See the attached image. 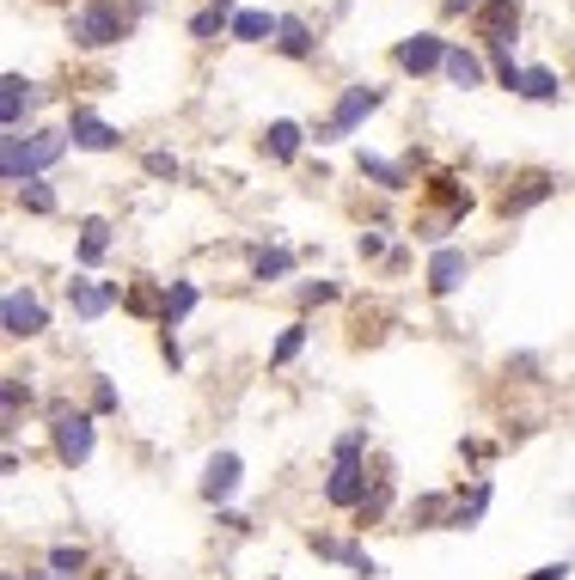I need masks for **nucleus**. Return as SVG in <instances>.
<instances>
[{
	"mask_svg": "<svg viewBox=\"0 0 575 580\" xmlns=\"http://www.w3.org/2000/svg\"><path fill=\"white\" fill-rule=\"evenodd\" d=\"M68 147H74V141H68V129H32V135L19 129V135H0V178L19 190V183L44 178V171L56 166Z\"/></svg>",
	"mask_w": 575,
	"mask_h": 580,
	"instance_id": "f257e3e1",
	"label": "nucleus"
},
{
	"mask_svg": "<svg viewBox=\"0 0 575 580\" xmlns=\"http://www.w3.org/2000/svg\"><path fill=\"white\" fill-rule=\"evenodd\" d=\"M129 37V13L117 0H80L68 13V44L74 49H110Z\"/></svg>",
	"mask_w": 575,
	"mask_h": 580,
	"instance_id": "f03ea898",
	"label": "nucleus"
},
{
	"mask_svg": "<svg viewBox=\"0 0 575 580\" xmlns=\"http://www.w3.org/2000/svg\"><path fill=\"white\" fill-rule=\"evenodd\" d=\"M380 105H386V92H380V86H343V92H337V105H331V117L319 122V129H312V141L325 147V141L356 135L361 117H368V110H380Z\"/></svg>",
	"mask_w": 575,
	"mask_h": 580,
	"instance_id": "7ed1b4c3",
	"label": "nucleus"
},
{
	"mask_svg": "<svg viewBox=\"0 0 575 580\" xmlns=\"http://www.w3.org/2000/svg\"><path fill=\"white\" fill-rule=\"evenodd\" d=\"M49 446H56V458H62L68 471H74V464H86V458H93V446H98L93 415H86V410H56V422H49Z\"/></svg>",
	"mask_w": 575,
	"mask_h": 580,
	"instance_id": "20e7f679",
	"label": "nucleus"
},
{
	"mask_svg": "<svg viewBox=\"0 0 575 580\" xmlns=\"http://www.w3.org/2000/svg\"><path fill=\"white\" fill-rule=\"evenodd\" d=\"M368 483H373V476H368V464H361V458H331L325 502L343 507V513H361V507H368V495H373Z\"/></svg>",
	"mask_w": 575,
	"mask_h": 580,
	"instance_id": "39448f33",
	"label": "nucleus"
},
{
	"mask_svg": "<svg viewBox=\"0 0 575 580\" xmlns=\"http://www.w3.org/2000/svg\"><path fill=\"white\" fill-rule=\"evenodd\" d=\"M0 330L13 336V342H32V336H44V330H49L44 300H37L32 288H7V300H0Z\"/></svg>",
	"mask_w": 575,
	"mask_h": 580,
	"instance_id": "423d86ee",
	"label": "nucleus"
},
{
	"mask_svg": "<svg viewBox=\"0 0 575 580\" xmlns=\"http://www.w3.org/2000/svg\"><path fill=\"white\" fill-rule=\"evenodd\" d=\"M447 37H435V31H417V37H405V44H392V68L398 74H441L447 68Z\"/></svg>",
	"mask_w": 575,
	"mask_h": 580,
	"instance_id": "0eeeda50",
	"label": "nucleus"
},
{
	"mask_svg": "<svg viewBox=\"0 0 575 580\" xmlns=\"http://www.w3.org/2000/svg\"><path fill=\"white\" fill-rule=\"evenodd\" d=\"M471 25H478L483 49H508V37L520 31V0H483Z\"/></svg>",
	"mask_w": 575,
	"mask_h": 580,
	"instance_id": "6e6552de",
	"label": "nucleus"
},
{
	"mask_svg": "<svg viewBox=\"0 0 575 580\" xmlns=\"http://www.w3.org/2000/svg\"><path fill=\"white\" fill-rule=\"evenodd\" d=\"M466 275H471L466 251H459V244H435V257H429V293H435V300H447V293L466 288Z\"/></svg>",
	"mask_w": 575,
	"mask_h": 580,
	"instance_id": "1a4fd4ad",
	"label": "nucleus"
},
{
	"mask_svg": "<svg viewBox=\"0 0 575 580\" xmlns=\"http://www.w3.org/2000/svg\"><path fill=\"white\" fill-rule=\"evenodd\" d=\"M32 110H37V86H32V80H25V74H0V129L19 135Z\"/></svg>",
	"mask_w": 575,
	"mask_h": 580,
	"instance_id": "9d476101",
	"label": "nucleus"
},
{
	"mask_svg": "<svg viewBox=\"0 0 575 580\" xmlns=\"http://www.w3.org/2000/svg\"><path fill=\"white\" fill-rule=\"evenodd\" d=\"M68 141H74L80 153H117L123 147V129H110L93 110H74V117H68Z\"/></svg>",
	"mask_w": 575,
	"mask_h": 580,
	"instance_id": "9b49d317",
	"label": "nucleus"
},
{
	"mask_svg": "<svg viewBox=\"0 0 575 580\" xmlns=\"http://www.w3.org/2000/svg\"><path fill=\"white\" fill-rule=\"evenodd\" d=\"M123 300V288L117 281H68V305H74V318H105L110 305Z\"/></svg>",
	"mask_w": 575,
	"mask_h": 580,
	"instance_id": "f8f14e48",
	"label": "nucleus"
},
{
	"mask_svg": "<svg viewBox=\"0 0 575 580\" xmlns=\"http://www.w3.org/2000/svg\"><path fill=\"white\" fill-rule=\"evenodd\" d=\"M307 141H312V129H300L295 117H276V122L264 129V159H276V166H295Z\"/></svg>",
	"mask_w": 575,
	"mask_h": 580,
	"instance_id": "ddd939ff",
	"label": "nucleus"
},
{
	"mask_svg": "<svg viewBox=\"0 0 575 580\" xmlns=\"http://www.w3.org/2000/svg\"><path fill=\"white\" fill-rule=\"evenodd\" d=\"M276 56H288V61H319V31L307 25V19H295V13H281V31H276Z\"/></svg>",
	"mask_w": 575,
	"mask_h": 580,
	"instance_id": "4468645a",
	"label": "nucleus"
},
{
	"mask_svg": "<svg viewBox=\"0 0 575 580\" xmlns=\"http://www.w3.org/2000/svg\"><path fill=\"white\" fill-rule=\"evenodd\" d=\"M239 471H245V464H239V452H215L208 458V471H203V502H233V488H239Z\"/></svg>",
	"mask_w": 575,
	"mask_h": 580,
	"instance_id": "2eb2a0df",
	"label": "nucleus"
},
{
	"mask_svg": "<svg viewBox=\"0 0 575 580\" xmlns=\"http://www.w3.org/2000/svg\"><path fill=\"white\" fill-rule=\"evenodd\" d=\"M447 86H459V92H478V86H490V74H483V56L478 49H466V44H453L447 49Z\"/></svg>",
	"mask_w": 575,
	"mask_h": 580,
	"instance_id": "dca6fc26",
	"label": "nucleus"
},
{
	"mask_svg": "<svg viewBox=\"0 0 575 580\" xmlns=\"http://www.w3.org/2000/svg\"><path fill=\"white\" fill-rule=\"evenodd\" d=\"M281 13H264V7H239L233 19V44H276Z\"/></svg>",
	"mask_w": 575,
	"mask_h": 580,
	"instance_id": "f3484780",
	"label": "nucleus"
},
{
	"mask_svg": "<svg viewBox=\"0 0 575 580\" xmlns=\"http://www.w3.org/2000/svg\"><path fill=\"white\" fill-rule=\"evenodd\" d=\"M558 196V178H551V171H539V178H527L520 183V190H508V196H502V214H527V208H539V202H551Z\"/></svg>",
	"mask_w": 575,
	"mask_h": 580,
	"instance_id": "a211bd4d",
	"label": "nucleus"
},
{
	"mask_svg": "<svg viewBox=\"0 0 575 580\" xmlns=\"http://www.w3.org/2000/svg\"><path fill=\"white\" fill-rule=\"evenodd\" d=\"M196 300H203V288H196V281H166V312H159V330H178V324L196 312Z\"/></svg>",
	"mask_w": 575,
	"mask_h": 580,
	"instance_id": "6ab92c4d",
	"label": "nucleus"
},
{
	"mask_svg": "<svg viewBox=\"0 0 575 580\" xmlns=\"http://www.w3.org/2000/svg\"><path fill=\"white\" fill-rule=\"evenodd\" d=\"M356 166H361V178H368V183H380V190H392V196H398V190H410V171L398 166V159H380V153H361Z\"/></svg>",
	"mask_w": 575,
	"mask_h": 580,
	"instance_id": "aec40b11",
	"label": "nucleus"
},
{
	"mask_svg": "<svg viewBox=\"0 0 575 580\" xmlns=\"http://www.w3.org/2000/svg\"><path fill=\"white\" fill-rule=\"evenodd\" d=\"M105 251H110V220H80V244H74V257H80V269H93V263H105Z\"/></svg>",
	"mask_w": 575,
	"mask_h": 580,
	"instance_id": "412c9836",
	"label": "nucleus"
},
{
	"mask_svg": "<svg viewBox=\"0 0 575 580\" xmlns=\"http://www.w3.org/2000/svg\"><path fill=\"white\" fill-rule=\"evenodd\" d=\"M429 196H435L441 208L453 214V220L471 208V190H459V178H453V171H435V178H429Z\"/></svg>",
	"mask_w": 575,
	"mask_h": 580,
	"instance_id": "4be33fe9",
	"label": "nucleus"
},
{
	"mask_svg": "<svg viewBox=\"0 0 575 580\" xmlns=\"http://www.w3.org/2000/svg\"><path fill=\"white\" fill-rule=\"evenodd\" d=\"M520 98H527V105H558V98H563V80L551 74V68H527V86H520Z\"/></svg>",
	"mask_w": 575,
	"mask_h": 580,
	"instance_id": "5701e85b",
	"label": "nucleus"
},
{
	"mask_svg": "<svg viewBox=\"0 0 575 580\" xmlns=\"http://www.w3.org/2000/svg\"><path fill=\"white\" fill-rule=\"evenodd\" d=\"M123 305L141 312V318H159V312H166V288H159V281H135V288L123 293Z\"/></svg>",
	"mask_w": 575,
	"mask_h": 580,
	"instance_id": "b1692460",
	"label": "nucleus"
},
{
	"mask_svg": "<svg viewBox=\"0 0 575 580\" xmlns=\"http://www.w3.org/2000/svg\"><path fill=\"white\" fill-rule=\"evenodd\" d=\"M49 575H56V580L86 575V549H80V544H56V549H49Z\"/></svg>",
	"mask_w": 575,
	"mask_h": 580,
	"instance_id": "393cba45",
	"label": "nucleus"
},
{
	"mask_svg": "<svg viewBox=\"0 0 575 580\" xmlns=\"http://www.w3.org/2000/svg\"><path fill=\"white\" fill-rule=\"evenodd\" d=\"M288 275H295V257H288V251H264V257L251 263V281H288Z\"/></svg>",
	"mask_w": 575,
	"mask_h": 580,
	"instance_id": "a878e982",
	"label": "nucleus"
},
{
	"mask_svg": "<svg viewBox=\"0 0 575 580\" xmlns=\"http://www.w3.org/2000/svg\"><path fill=\"white\" fill-rule=\"evenodd\" d=\"M483 507H490V483H478V488H471V502H459V507H453V513H447V525H453V532H466V525H478V519H483Z\"/></svg>",
	"mask_w": 575,
	"mask_h": 580,
	"instance_id": "bb28decb",
	"label": "nucleus"
},
{
	"mask_svg": "<svg viewBox=\"0 0 575 580\" xmlns=\"http://www.w3.org/2000/svg\"><path fill=\"white\" fill-rule=\"evenodd\" d=\"M13 196H19V208H25V214H56V190H49V183H44V178H32V183H19Z\"/></svg>",
	"mask_w": 575,
	"mask_h": 580,
	"instance_id": "cd10ccee",
	"label": "nucleus"
},
{
	"mask_svg": "<svg viewBox=\"0 0 575 580\" xmlns=\"http://www.w3.org/2000/svg\"><path fill=\"white\" fill-rule=\"evenodd\" d=\"M300 349H307V318H295V324H288V330L276 336V349H269V366H288Z\"/></svg>",
	"mask_w": 575,
	"mask_h": 580,
	"instance_id": "c85d7f7f",
	"label": "nucleus"
},
{
	"mask_svg": "<svg viewBox=\"0 0 575 580\" xmlns=\"http://www.w3.org/2000/svg\"><path fill=\"white\" fill-rule=\"evenodd\" d=\"M490 68H496V86H502V92H520V86H527V68H520L508 49H490Z\"/></svg>",
	"mask_w": 575,
	"mask_h": 580,
	"instance_id": "c756f323",
	"label": "nucleus"
},
{
	"mask_svg": "<svg viewBox=\"0 0 575 580\" xmlns=\"http://www.w3.org/2000/svg\"><path fill=\"white\" fill-rule=\"evenodd\" d=\"M19 403H32V385L25 373H7V440L19 434Z\"/></svg>",
	"mask_w": 575,
	"mask_h": 580,
	"instance_id": "7c9ffc66",
	"label": "nucleus"
},
{
	"mask_svg": "<svg viewBox=\"0 0 575 580\" xmlns=\"http://www.w3.org/2000/svg\"><path fill=\"white\" fill-rule=\"evenodd\" d=\"M141 166H147V178H166V183H178V178H184V166H178L171 153H147Z\"/></svg>",
	"mask_w": 575,
	"mask_h": 580,
	"instance_id": "2f4dec72",
	"label": "nucleus"
},
{
	"mask_svg": "<svg viewBox=\"0 0 575 580\" xmlns=\"http://www.w3.org/2000/svg\"><path fill=\"white\" fill-rule=\"evenodd\" d=\"M337 300V281H300V305H331Z\"/></svg>",
	"mask_w": 575,
	"mask_h": 580,
	"instance_id": "473e14b6",
	"label": "nucleus"
},
{
	"mask_svg": "<svg viewBox=\"0 0 575 580\" xmlns=\"http://www.w3.org/2000/svg\"><path fill=\"white\" fill-rule=\"evenodd\" d=\"M93 410H98V415H110V410H117V385H110L105 373H98V385H93Z\"/></svg>",
	"mask_w": 575,
	"mask_h": 580,
	"instance_id": "72a5a7b5",
	"label": "nucleus"
},
{
	"mask_svg": "<svg viewBox=\"0 0 575 580\" xmlns=\"http://www.w3.org/2000/svg\"><path fill=\"white\" fill-rule=\"evenodd\" d=\"M392 507V483H373V495H368V507H361V519H380Z\"/></svg>",
	"mask_w": 575,
	"mask_h": 580,
	"instance_id": "f704fd0d",
	"label": "nucleus"
},
{
	"mask_svg": "<svg viewBox=\"0 0 575 580\" xmlns=\"http://www.w3.org/2000/svg\"><path fill=\"white\" fill-rule=\"evenodd\" d=\"M356 251H361V257H386V232H380V227H368V232L356 239Z\"/></svg>",
	"mask_w": 575,
	"mask_h": 580,
	"instance_id": "c9c22d12",
	"label": "nucleus"
},
{
	"mask_svg": "<svg viewBox=\"0 0 575 580\" xmlns=\"http://www.w3.org/2000/svg\"><path fill=\"white\" fill-rule=\"evenodd\" d=\"M570 575H575V568H570V563H544V568H532V575H527V580H570Z\"/></svg>",
	"mask_w": 575,
	"mask_h": 580,
	"instance_id": "e433bc0d",
	"label": "nucleus"
},
{
	"mask_svg": "<svg viewBox=\"0 0 575 580\" xmlns=\"http://www.w3.org/2000/svg\"><path fill=\"white\" fill-rule=\"evenodd\" d=\"M478 7H483V0H441V13H447V19H459V13L478 19Z\"/></svg>",
	"mask_w": 575,
	"mask_h": 580,
	"instance_id": "4c0bfd02",
	"label": "nucleus"
},
{
	"mask_svg": "<svg viewBox=\"0 0 575 580\" xmlns=\"http://www.w3.org/2000/svg\"><path fill=\"white\" fill-rule=\"evenodd\" d=\"M441 513H447V502H441V495H422V502H417V519H441Z\"/></svg>",
	"mask_w": 575,
	"mask_h": 580,
	"instance_id": "58836bf2",
	"label": "nucleus"
},
{
	"mask_svg": "<svg viewBox=\"0 0 575 580\" xmlns=\"http://www.w3.org/2000/svg\"><path fill=\"white\" fill-rule=\"evenodd\" d=\"M159 354H166V366H184V349H178V336L166 330V342H159Z\"/></svg>",
	"mask_w": 575,
	"mask_h": 580,
	"instance_id": "ea45409f",
	"label": "nucleus"
},
{
	"mask_svg": "<svg viewBox=\"0 0 575 580\" xmlns=\"http://www.w3.org/2000/svg\"><path fill=\"white\" fill-rule=\"evenodd\" d=\"M208 7H220L227 19H239V0H208Z\"/></svg>",
	"mask_w": 575,
	"mask_h": 580,
	"instance_id": "a19ab883",
	"label": "nucleus"
},
{
	"mask_svg": "<svg viewBox=\"0 0 575 580\" xmlns=\"http://www.w3.org/2000/svg\"><path fill=\"white\" fill-rule=\"evenodd\" d=\"M25 580H56V575H49V568H44V575H25Z\"/></svg>",
	"mask_w": 575,
	"mask_h": 580,
	"instance_id": "79ce46f5",
	"label": "nucleus"
}]
</instances>
